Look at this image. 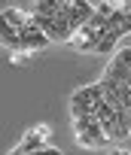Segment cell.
<instances>
[{"label": "cell", "instance_id": "cell-1", "mask_svg": "<svg viewBox=\"0 0 131 155\" xmlns=\"http://www.w3.org/2000/svg\"><path fill=\"white\" fill-rule=\"evenodd\" d=\"M104 101V82H92L86 88H76V94L70 97V113L73 119H82V116H95V104Z\"/></svg>", "mask_w": 131, "mask_h": 155}, {"label": "cell", "instance_id": "cell-2", "mask_svg": "<svg viewBox=\"0 0 131 155\" xmlns=\"http://www.w3.org/2000/svg\"><path fill=\"white\" fill-rule=\"evenodd\" d=\"M73 131H76V143L86 146V149H101L110 137L104 134L101 122L95 116H82V119H73Z\"/></svg>", "mask_w": 131, "mask_h": 155}, {"label": "cell", "instance_id": "cell-3", "mask_svg": "<svg viewBox=\"0 0 131 155\" xmlns=\"http://www.w3.org/2000/svg\"><path fill=\"white\" fill-rule=\"evenodd\" d=\"M22 43H25V52H31V55H34V52H43L52 40H49V37H46V34L34 25V15H31V25L22 31Z\"/></svg>", "mask_w": 131, "mask_h": 155}, {"label": "cell", "instance_id": "cell-4", "mask_svg": "<svg viewBox=\"0 0 131 155\" xmlns=\"http://www.w3.org/2000/svg\"><path fill=\"white\" fill-rule=\"evenodd\" d=\"M67 18H70V28H73V34H76L79 28H86V25L95 18V3H86V0H73V6H70Z\"/></svg>", "mask_w": 131, "mask_h": 155}, {"label": "cell", "instance_id": "cell-5", "mask_svg": "<svg viewBox=\"0 0 131 155\" xmlns=\"http://www.w3.org/2000/svg\"><path fill=\"white\" fill-rule=\"evenodd\" d=\"M0 21L3 25H9L12 31H25L28 25H31V15L28 12H22V9H15V6H3V12H0Z\"/></svg>", "mask_w": 131, "mask_h": 155}, {"label": "cell", "instance_id": "cell-6", "mask_svg": "<svg viewBox=\"0 0 131 155\" xmlns=\"http://www.w3.org/2000/svg\"><path fill=\"white\" fill-rule=\"evenodd\" d=\"M58 12V0H37L34 3V15H55Z\"/></svg>", "mask_w": 131, "mask_h": 155}, {"label": "cell", "instance_id": "cell-7", "mask_svg": "<svg viewBox=\"0 0 131 155\" xmlns=\"http://www.w3.org/2000/svg\"><path fill=\"white\" fill-rule=\"evenodd\" d=\"M116 40H119V34H116V31H113V34H107V37H101V40H98V49H95V52H98V55L110 52V49L116 46Z\"/></svg>", "mask_w": 131, "mask_h": 155}, {"label": "cell", "instance_id": "cell-8", "mask_svg": "<svg viewBox=\"0 0 131 155\" xmlns=\"http://www.w3.org/2000/svg\"><path fill=\"white\" fill-rule=\"evenodd\" d=\"M25 58H31V52H25V49H22V52H12V55H9V61H12V64H22Z\"/></svg>", "mask_w": 131, "mask_h": 155}, {"label": "cell", "instance_id": "cell-9", "mask_svg": "<svg viewBox=\"0 0 131 155\" xmlns=\"http://www.w3.org/2000/svg\"><path fill=\"white\" fill-rule=\"evenodd\" d=\"M34 155H61V149H55V146H49V143H46V146H43V149H37Z\"/></svg>", "mask_w": 131, "mask_h": 155}, {"label": "cell", "instance_id": "cell-10", "mask_svg": "<svg viewBox=\"0 0 131 155\" xmlns=\"http://www.w3.org/2000/svg\"><path fill=\"white\" fill-rule=\"evenodd\" d=\"M110 155H131V152H125V149H113Z\"/></svg>", "mask_w": 131, "mask_h": 155}, {"label": "cell", "instance_id": "cell-11", "mask_svg": "<svg viewBox=\"0 0 131 155\" xmlns=\"http://www.w3.org/2000/svg\"><path fill=\"white\" fill-rule=\"evenodd\" d=\"M122 9H125V12H128V15H131V0H128V3H125V6H122Z\"/></svg>", "mask_w": 131, "mask_h": 155}]
</instances>
